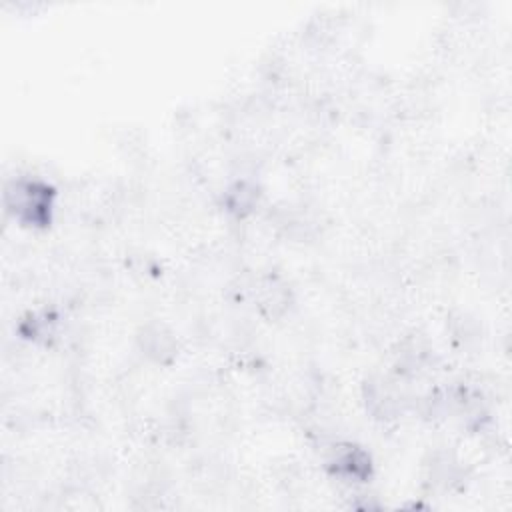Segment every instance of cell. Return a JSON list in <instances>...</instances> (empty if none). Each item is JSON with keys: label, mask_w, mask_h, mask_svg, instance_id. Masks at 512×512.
<instances>
[{"label": "cell", "mask_w": 512, "mask_h": 512, "mask_svg": "<svg viewBox=\"0 0 512 512\" xmlns=\"http://www.w3.org/2000/svg\"><path fill=\"white\" fill-rule=\"evenodd\" d=\"M2 206L16 232L44 236L62 224L66 192L58 178L44 170L16 168L4 180Z\"/></svg>", "instance_id": "obj_1"}]
</instances>
